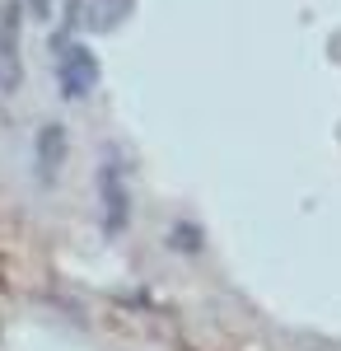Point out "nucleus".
Returning <instances> with one entry per match:
<instances>
[{"label":"nucleus","mask_w":341,"mask_h":351,"mask_svg":"<svg viewBox=\"0 0 341 351\" xmlns=\"http://www.w3.org/2000/svg\"><path fill=\"white\" fill-rule=\"evenodd\" d=\"M99 225H103L108 239H117L131 220V192H127V164L117 155H103L99 164Z\"/></svg>","instance_id":"f257e3e1"},{"label":"nucleus","mask_w":341,"mask_h":351,"mask_svg":"<svg viewBox=\"0 0 341 351\" xmlns=\"http://www.w3.org/2000/svg\"><path fill=\"white\" fill-rule=\"evenodd\" d=\"M56 89H61V99H75V104L99 89V56L84 43L56 38Z\"/></svg>","instance_id":"f03ea898"},{"label":"nucleus","mask_w":341,"mask_h":351,"mask_svg":"<svg viewBox=\"0 0 341 351\" xmlns=\"http://www.w3.org/2000/svg\"><path fill=\"white\" fill-rule=\"evenodd\" d=\"M19 33H24V10L10 0L0 10V94H19L24 84V52H19Z\"/></svg>","instance_id":"7ed1b4c3"},{"label":"nucleus","mask_w":341,"mask_h":351,"mask_svg":"<svg viewBox=\"0 0 341 351\" xmlns=\"http://www.w3.org/2000/svg\"><path fill=\"white\" fill-rule=\"evenodd\" d=\"M136 10V0H71V19L89 33H108L117 28Z\"/></svg>","instance_id":"20e7f679"},{"label":"nucleus","mask_w":341,"mask_h":351,"mask_svg":"<svg viewBox=\"0 0 341 351\" xmlns=\"http://www.w3.org/2000/svg\"><path fill=\"white\" fill-rule=\"evenodd\" d=\"M61 160H66V132H61V122H47L38 132V145H33V164H38V183L42 188L56 178Z\"/></svg>","instance_id":"39448f33"},{"label":"nucleus","mask_w":341,"mask_h":351,"mask_svg":"<svg viewBox=\"0 0 341 351\" xmlns=\"http://www.w3.org/2000/svg\"><path fill=\"white\" fill-rule=\"evenodd\" d=\"M28 10H33V19H47L52 14V0H28Z\"/></svg>","instance_id":"423d86ee"}]
</instances>
